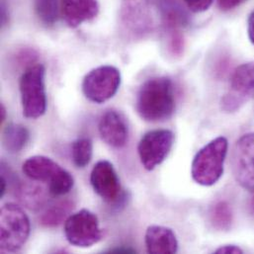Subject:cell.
I'll return each mask as SVG.
<instances>
[{
	"mask_svg": "<svg viewBox=\"0 0 254 254\" xmlns=\"http://www.w3.org/2000/svg\"><path fill=\"white\" fill-rule=\"evenodd\" d=\"M90 182L95 193L105 202L117 207L125 205L127 194L122 192L120 179L110 161L100 160L94 165Z\"/></svg>",
	"mask_w": 254,
	"mask_h": 254,
	"instance_id": "9",
	"label": "cell"
},
{
	"mask_svg": "<svg viewBox=\"0 0 254 254\" xmlns=\"http://www.w3.org/2000/svg\"><path fill=\"white\" fill-rule=\"evenodd\" d=\"M251 206H252V209H253V212H254V198L252 199V203H251Z\"/></svg>",
	"mask_w": 254,
	"mask_h": 254,
	"instance_id": "31",
	"label": "cell"
},
{
	"mask_svg": "<svg viewBox=\"0 0 254 254\" xmlns=\"http://www.w3.org/2000/svg\"><path fill=\"white\" fill-rule=\"evenodd\" d=\"M46 69L43 64L30 65L20 78V94L24 117L38 119L47 110L45 85Z\"/></svg>",
	"mask_w": 254,
	"mask_h": 254,
	"instance_id": "5",
	"label": "cell"
},
{
	"mask_svg": "<svg viewBox=\"0 0 254 254\" xmlns=\"http://www.w3.org/2000/svg\"><path fill=\"white\" fill-rule=\"evenodd\" d=\"M210 221L215 229L219 231H229L233 224V211L226 201L217 203L210 212Z\"/></svg>",
	"mask_w": 254,
	"mask_h": 254,
	"instance_id": "19",
	"label": "cell"
},
{
	"mask_svg": "<svg viewBox=\"0 0 254 254\" xmlns=\"http://www.w3.org/2000/svg\"><path fill=\"white\" fill-rule=\"evenodd\" d=\"M173 142L174 133L170 129H153L144 133L137 145L142 166L151 171L160 165L169 154Z\"/></svg>",
	"mask_w": 254,
	"mask_h": 254,
	"instance_id": "8",
	"label": "cell"
},
{
	"mask_svg": "<svg viewBox=\"0 0 254 254\" xmlns=\"http://www.w3.org/2000/svg\"><path fill=\"white\" fill-rule=\"evenodd\" d=\"M1 25L4 26L6 25L7 21H8V14H7V11H6V7L5 5L2 3L1 4Z\"/></svg>",
	"mask_w": 254,
	"mask_h": 254,
	"instance_id": "28",
	"label": "cell"
},
{
	"mask_svg": "<svg viewBox=\"0 0 254 254\" xmlns=\"http://www.w3.org/2000/svg\"><path fill=\"white\" fill-rule=\"evenodd\" d=\"M123 19L133 34H142L149 30L151 21L145 7L138 0H127L123 9Z\"/></svg>",
	"mask_w": 254,
	"mask_h": 254,
	"instance_id": "15",
	"label": "cell"
},
{
	"mask_svg": "<svg viewBox=\"0 0 254 254\" xmlns=\"http://www.w3.org/2000/svg\"><path fill=\"white\" fill-rule=\"evenodd\" d=\"M30 232V220L24 210L14 203L4 204L0 211V252H19L26 244Z\"/></svg>",
	"mask_w": 254,
	"mask_h": 254,
	"instance_id": "4",
	"label": "cell"
},
{
	"mask_svg": "<svg viewBox=\"0 0 254 254\" xmlns=\"http://www.w3.org/2000/svg\"><path fill=\"white\" fill-rule=\"evenodd\" d=\"M30 139L29 129L21 124L10 123L3 129L2 142L4 147L11 153L21 151Z\"/></svg>",
	"mask_w": 254,
	"mask_h": 254,
	"instance_id": "17",
	"label": "cell"
},
{
	"mask_svg": "<svg viewBox=\"0 0 254 254\" xmlns=\"http://www.w3.org/2000/svg\"><path fill=\"white\" fill-rule=\"evenodd\" d=\"M228 147V139L225 136H218L197 152L191 166V175L196 183L213 186L220 180L224 173Z\"/></svg>",
	"mask_w": 254,
	"mask_h": 254,
	"instance_id": "2",
	"label": "cell"
},
{
	"mask_svg": "<svg viewBox=\"0 0 254 254\" xmlns=\"http://www.w3.org/2000/svg\"><path fill=\"white\" fill-rule=\"evenodd\" d=\"M93 154V143L88 137H81L72 143L71 156L74 165L78 168L85 167L91 160Z\"/></svg>",
	"mask_w": 254,
	"mask_h": 254,
	"instance_id": "21",
	"label": "cell"
},
{
	"mask_svg": "<svg viewBox=\"0 0 254 254\" xmlns=\"http://www.w3.org/2000/svg\"><path fill=\"white\" fill-rule=\"evenodd\" d=\"M214 0H184L186 6L194 13H201L210 8Z\"/></svg>",
	"mask_w": 254,
	"mask_h": 254,
	"instance_id": "23",
	"label": "cell"
},
{
	"mask_svg": "<svg viewBox=\"0 0 254 254\" xmlns=\"http://www.w3.org/2000/svg\"><path fill=\"white\" fill-rule=\"evenodd\" d=\"M7 112H6V108L3 104H0V123L2 124L6 118Z\"/></svg>",
	"mask_w": 254,
	"mask_h": 254,
	"instance_id": "30",
	"label": "cell"
},
{
	"mask_svg": "<svg viewBox=\"0 0 254 254\" xmlns=\"http://www.w3.org/2000/svg\"><path fill=\"white\" fill-rule=\"evenodd\" d=\"M99 133L101 138L114 148L126 145L128 137V127L125 118L115 110L107 111L100 119Z\"/></svg>",
	"mask_w": 254,
	"mask_h": 254,
	"instance_id": "12",
	"label": "cell"
},
{
	"mask_svg": "<svg viewBox=\"0 0 254 254\" xmlns=\"http://www.w3.org/2000/svg\"><path fill=\"white\" fill-rule=\"evenodd\" d=\"M249 37H250V40L251 42L254 45V11L252 12V14L250 15L249 17Z\"/></svg>",
	"mask_w": 254,
	"mask_h": 254,
	"instance_id": "26",
	"label": "cell"
},
{
	"mask_svg": "<svg viewBox=\"0 0 254 254\" xmlns=\"http://www.w3.org/2000/svg\"><path fill=\"white\" fill-rule=\"evenodd\" d=\"M246 1L247 0H218V6L223 11H229L240 6Z\"/></svg>",
	"mask_w": 254,
	"mask_h": 254,
	"instance_id": "24",
	"label": "cell"
},
{
	"mask_svg": "<svg viewBox=\"0 0 254 254\" xmlns=\"http://www.w3.org/2000/svg\"><path fill=\"white\" fill-rule=\"evenodd\" d=\"M24 174L33 181L49 184V192L55 197L67 194L73 187L72 175L45 155H35L28 158L22 166Z\"/></svg>",
	"mask_w": 254,
	"mask_h": 254,
	"instance_id": "3",
	"label": "cell"
},
{
	"mask_svg": "<svg viewBox=\"0 0 254 254\" xmlns=\"http://www.w3.org/2000/svg\"><path fill=\"white\" fill-rule=\"evenodd\" d=\"M145 246L148 254H173L178 252L175 234L169 228L150 226L145 233Z\"/></svg>",
	"mask_w": 254,
	"mask_h": 254,
	"instance_id": "14",
	"label": "cell"
},
{
	"mask_svg": "<svg viewBox=\"0 0 254 254\" xmlns=\"http://www.w3.org/2000/svg\"><path fill=\"white\" fill-rule=\"evenodd\" d=\"M64 19L70 28L94 19L99 13L97 0H61Z\"/></svg>",
	"mask_w": 254,
	"mask_h": 254,
	"instance_id": "13",
	"label": "cell"
},
{
	"mask_svg": "<svg viewBox=\"0 0 254 254\" xmlns=\"http://www.w3.org/2000/svg\"><path fill=\"white\" fill-rule=\"evenodd\" d=\"M122 77L113 65H101L90 70L82 81V92L91 102L102 104L118 92Z\"/></svg>",
	"mask_w": 254,
	"mask_h": 254,
	"instance_id": "6",
	"label": "cell"
},
{
	"mask_svg": "<svg viewBox=\"0 0 254 254\" xmlns=\"http://www.w3.org/2000/svg\"><path fill=\"white\" fill-rule=\"evenodd\" d=\"M216 254H243L244 252L242 249H240L237 246H225V247H221L219 248L216 252Z\"/></svg>",
	"mask_w": 254,
	"mask_h": 254,
	"instance_id": "25",
	"label": "cell"
},
{
	"mask_svg": "<svg viewBox=\"0 0 254 254\" xmlns=\"http://www.w3.org/2000/svg\"><path fill=\"white\" fill-rule=\"evenodd\" d=\"M233 171L244 189L254 192V132L246 133L237 141L233 152Z\"/></svg>",
	"mask_w": 254,
	"mask_h": 254,
	"instance_id": "11",
	"label": "cell"
},
{
	"mask_svg": "<svg viewBox=\"0 0 254 254\" xmlns=\"http://www.w3.org/2000/svg\"><path fill=\"white\" fill-rule=\"evenodd\" d=\"M107 254H136V252L129 248H117L107 252Z\"/></svg>",
	"mask_w": 254,
	"mask_h": 254,
	"instance_id": "27",
	"label": "cell"
},
{
	"mask_svg": "<svg viewBox=\"0 0 254 254\" xmlns=\"http://www.w3.org/2000/svg\"><path fill=\"white\" fill-rule=\"evenodd\" d=\"M7 190V180L6 178L2 175L1 180H0V197H3L5 192Z\"/></svg>",
	"mask_w": 254,
	"mask_h": 254,
	"instance_id": "29",
	"label": "cell"
},
{
	"mask_svg": "<svg viewBox=\"0 0 254 254\" xmlns=\"http://www.w3.org/2000/svg\"><path fill=\"white\" fill-rule=\"evenodd\" d=\"M254 94V63L240 65L234 71L231 78V90L221 101L222 110L226 113H234Z\"/></svg>",
	"mask_w": 254,
	"mask_h": 254,
	"instance_id": "10",
	"label": "cell"
},
{
	"mask_svg": "<svg viewBox=\"0 0 254 254\" xmlns=\"http://www.w3.org/2000/svg\"><path fill=\"white\" fill-rule=\"evenodd\" d=\"M35 13L39 20L50 27L59 19V0H33Z\"/></svg>",
	"mask_w": 254,
	"mask_h": 254,
	"instance_id": "20",
	"label": "cell"
},
{
	"mask_svg": "<svg viewBox=\"0 0 254 254\" xmlns=\"http://www.w3.org/2000/svg\"><path fill=\"white\" fill-rule=\"evenodd\" d=\"M16 196L19 201L31 211L42 209L47 201L45 189L35 183H21L17 186Z\"/></svg>",
	"mask_w": 254,
	"mask_h": 254,
	"instance_id": "16",
	"label": "cell"
},
{
	"mask_svg": "<svg viewBox=\"0 0 254 254\" xmlns=\"http://www.w3.org/2000/svg\"><path fill=\"white\" fill-rule=\"evenodd\" d=\"M169 51L173 56H181L184 50V38L180 31H170L168 39Z\"/></svg>",
	"mask_w": 254,
	"mask_h": 254,
	"instance_id": "22",
	"label": "cell"
},
{
	"mask_svg": "<svg viewBox=\"0 0 254 254\" xmlns=\"http://www.w3.org/2000/svg\"><path fill=\"white\" fill-rule=\"evenodd\" d=\"M175 110L174 87L170 78L156 76L145 80L136 96V111L147 122L169 119Z\"/></svg>",
	"mask_w": 254,
	"mask_h": 254,
	"instance_id": "1",
	"label": "cell"
},
{
	"mask_svg": "<svg viewBox=\"0 0 254 254\" xmlns=\"http://www.w3.org/2000/svg\"><path fill=\"white\" fill-rule=\"evenodd\" d=\"M73 202L69 200L61 201L48 208L40 218V224L44 228H56L66 220L73 209Z\"/></svg>",
	"mask_w": 254,
	"mask_h": 254,
	"instance_id": "18",
	"label": "cell"
},
{
	"mask_svg": "<svg viewBox=\"0 0 254 254\" xmlns=\"http://www.w3.org/2000/svg\"><path fill=\"white\" fill-rule=\"evenodd\" d=\"M64 236L76 248L87 249L96 245L102 240L97 216L86 209L70 215L64 223Z\"/></svg>",
	"mask_w": 254,
	"mask_h": 254,
	"instance_id": "7",
	"label": "cell"
}]
</instances>
